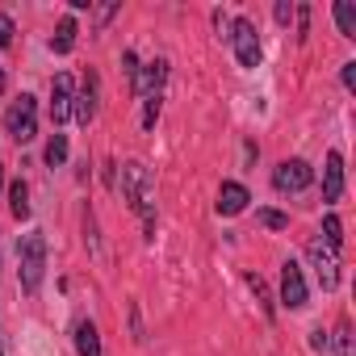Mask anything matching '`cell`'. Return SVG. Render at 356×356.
<instances>
[{"instance_id":"6da1fadb","label":"cell","mask_w":356,"mask_h":356,"mask_svg":"<svg viewBox=\"0 0 356 356\" xmlns=\"http://www.w3.org/2000/svg\"><path fill=\"white\" fill-rule=\"evenodd\" d=\"M122 197L130 202V210L143 214V222H147V231H151V227H155V181H151V172H147L138 159L122 163Z\"/></svg>"},{"instance_id":"7a4b0ae2","label":"cell","mask_w":356,"mask_h":356,"mask_svg":"<svg viewBox=\"0 0 356 356\" xmlns=\"http://www.w3.org/2000/svg\"><path fill=\"white\" fill-rule=\"evenodd\" d=\"M17 256H22V289L34 293L42 285V273H47V235L42 231H30L17 243Z\"/></svg>"},{"instance_id":"3957f363","label":"cell","mask_w":356,"mask_h":356,"mask_svg":"<svg viewBox=\"0 0 356 356\" xmlns=\"http://www.w3.org/2000/svg\"><path fill=\"white\" fill-rule=\"evenodd\" d=\"M9 134L17 138V143H30L34 134H38V101L34 97H17L13 105H9Z\"/></svg>"},{"instance_id":"277c9868","label":"cell","mask_w":356,"mask_h":356,"mask_svg":"<svg viewBox=\"0 0 356 356\" xmlns=\"http://www.w3.org/2000/svg\"><path fill=\"white\" fill-rule=\"evenodd\" d=\"M231 47H235V59L243 63V67H260V38H256V26L248 22V17H239V22H231Z\"/></svg>"},{"instance_id":"5b68a950","label":"cell","mask_w":356,"mask_h":356,"mask_svg":"<svg viewBox=\"0 0 356 356\" xmlns=\"http://www.w3.org/2000/svg\"><path fill=\"white\" fill-rule=\"evenodd\" d=\"M310 181H314V168H310L306 159H281V163H277V172H273L277 193H302Z\"/></svg>"},{"instance_id":"8992f818","label":"cell","mask_w":356,"mask_h":356,"mask_svg":"<svg viewBox=\"0 0 356 356\" xmlns=\"http://www.w3.org/2000/svg\"><path fill=\"white\" fill-rule=\"evenodd\" d=\"M310 260H314L318 285H323V289H335V285H339V260H335V248H327L323 239H314V243H310Z\"/></svg>"},{"instance_id":"52a82bcc","label":"cell","mask_w":356,"mask_h":356,"mask_svg":"<svg viewBox=\"0 0 356 356\" xmlns=\"http://www.w3.org/2000/svg\"><path fill=\"white\" fill-rule=\"evenodd\" d=\"M281 302L289 310H302L306 306V277H302V268L293 260H285V268H281Z\"/></svg>"},{"instance_id":"ba28073f","label":"cell","mask_w":356,"mask_h":356,"mask_svg":"<svg viewBox=\"0 0 356 356\" xmlns=\"http://www.w3.org/2000/svg\"><path fill=\"white\" fill-rule=\"evenodd\" d=\"M72 118V76H55L51 84V122H67Z\"/></svg>"},{"instance_id":"9c48e42d","label":"cell","mask_w":356,"mask_h":356,"mask_svg":"<svg viewBox=\"0 0 356 356\" xmlns=\"http://www.w3.org/2000/svg\"><path fill=\"white\" fill-rule=\"evenodd\" d=\"M339 193H343V155L331 151L323 168V202H339Z\"/></svg>"},{"instance_id":"30bf717a","label":"cell","mask_w":356,"mask_h":356,"mask_svg":"<svg viewBox=\"0 0 356 356\" xmlns=\"http://www.w3.org/2000/svg\"><path fill=\"white\" fill-rule=\"evenodd\" d=\"M248 202H252V197H248V189H243V185H235V181H227V185L218 189V214H222V218L243 214V210H248Z\"/></svg>"},{"instance_id":"8fae6325","label":"cell","mask_w":356,"mask_h":356,"mask_svg":"<svg viewBox=\"0 0 356 356\" xmlns=\"http://www.w3.org/2000/svg\"><path fill=\"white\" fill-rule=\"evenodd\" d=\"M163 76H168V63H163V59H155V63L138 67L134 92H143V97H159V88H163Z\"/></svg>"},{"instance_id":"7c38bea8","label":"cell","mask_w":356,"mask_h":356,"mask_svg":"<svg viewBox=\"0 0 356 356\" xmlns=\"http://www.w3.org/2000/svg\"><path fill=\"white\" fill-rule=\"evenodd\" d=\"M72 113H76L80 126H88V122L97 118V76H92V72H88V80H84V92L72 97Z\"/></svg>"},{"instance_id":"4fadbf2b","label":"cell","mask_w":356,"mask_h":356,"mask_svg":"<svg viewBox=\"0 0 356 356\" xmlns=\"http://www.w3.org/2000/svg\"><path fill=\"white\" fill-rule=\"evenodd\" d=\"M76 352L80 356H101V335H97V323H76Z\"/></svg>"},{"instance_id":"5bb4252c","label":"cell","mask_w":356,"mask_h":356,"mask_svg":"<svg viewBox=\"0 0 356 356\" xmlns=\"http://www.w3.org/2000/svg\"><path fill=\"white\" fill-rule=\"evenodd\" d=\"M9 206H13L17 218H30V185L26 181H13L9 185Z\"/></svg>"},{"instance_id":"9a60e30c","label":"cell","mask_w":356,"mask_h":356,"mask_svg":"<svg viewBox=\"0 0 356 356\" xmlns=\"http://www.w3.org/2000/svg\"><path fill=\"white\" fill-rule=\"evenodd\" d=\"M335 22H339L343 38H356V5H352V0H339V5H335Z\"/></svg>"},{"instance_id":"2e32d148","label":"cell","mask_w":356,"mask_h":356,"mask_svg":"<svg viewBox=\"0 0 356 356\" xmlns=\"http://www.w3.org/2000/svg\"><path fill=\"white\" fill-rule=\"evenodd\" d=\"M51 47H55L59 55H67V51L76 47V22H72V17H63V22H59V30H55V38H51Z\"/></svg>"},{"instance_id":"e0dca14e","label":"cell","mask_w":356,"mask_h":356,"mask_svg":"<svg viewBox=\"0 0 356 356\" xmlns=\"http://www.w3.org/2000/svg\"><path fill=\"white\" fill-rule=\"evenodd\" d=\"M323 243H327V248H335V252H339V243H343V222H339L335 214H327V218H323Z\"/></svg>"},{"instance_id":"ac0fdd59","label":"cell","mask_w":356,"mask_h":356,"mask_svg":"<svg viewBox=\"0 0 356 356\" xmlns=\"http://www.w3.org/2000/svg\"><path fill=\"white\" fill-rule=\"evenodd\" d=\"M63 159H67V138H63V134H55V138L47 143V163H51V168H59Z\"/></svg>"},{"instance_id":"d6986e66","label":"cell","mask_w":356,"mask_h":356,"mask_svg":"<svg viewBox=\"0 0 356 356\" xmlns=\"http://www.w3.org/2000/svg\"><path fill=\"white\" fill-rule=\"evenodd\" d=\"M256 218H260L268 231H285V227H289V214H281V210H260Z\"/></svg>"},{"instance_id":"ffe728a7","label":"cell","mask_w":356,"mask_h":356,"mask_svg":"<svg viewBox=\"0 0 356 356\" xmlns=\"http://www.w3.org/2000/svg\"><path fill=\"white\" fill-rule=\"evenodd\" d=\"M143 130H155V118H159V97H143Z\"/></svg>"},{"instance_id":"44dd1931","label":"cell","mask_w":356,"mask_h":356,"mask_svg":"<svg viewBox=\"0 0 356 356\" xmlns=\"http://www.w3.org/2000/svg\"><path fill=\"white\" fill-rule=\"evenodd\" d=\"M248 285H252V293H256V298H260V306H264V314H268V318H273V302H268V289H264V281H260V277H256V273H252V277H248Z\"/></svg>"},{"instance_id":"7402d4cb","label":"cell","mask_w":356,"mask_h":356,"mask_svg":"<svg viewBox=\"0 0 356 356\" xmlns=\"http://www.w3.org/2000/svg\"><path fill=\"white\" fill-rule=\"evenodd\" d=\"M335 343H339V356H352V331H348V323H339Z\"/></svg>"},{"instance_id":"603a6c76","label":"cell","mask_w":356,"mask_h":356,"mask_svg":"<svg viewBox=\"0 0 356 356\" xmlns=\"http://www.w3.org/2000/svg\"><path fill=\"white\" fill-rule=\"evenodd\" d=\"M9 42H13V17L0 13V47H9Z\"/></svg>"},{"instance_id":"cb8c5ba5","label":"cell","mask_w":356,"mask_h":356,"mask_svg":"<svg viewBox=\"0 0 356 356\" xmlns=\"http://www.w3.org/2000/svg\"><path fill=\"white\" fill-rule=\"evenodd\" d=\"M293 13H298V38L306 42V34H310V9L302 5V9H293Z\"/></svg>"},{"instance_id":"d4e9b609","label":"cell","mask_w":356,"mask_h":356,"mask_svg":"<svg viewBox=\"0 0 356 356\" xmlns=\"http://www.w3.org/2000/svg\"><path fill=\"white\" fill-rule=\"evenodd\" d=\"M122 72L130 76V84L138 80V59H134V51H126V55H122Z\"/></svg>"},{"instance_id":"484cf974","label":"cell","mask_w":356,"mask_h":356,"mask_svg":"<svg viewBox=\"0 0 356 356\" xmlns=\"http://www.w3.org/2000/svg\"><path fill=\"white\" fill-rule=\"evenodd\" d=\"M310 348H314V352H323V348H327V335H323V327H314V331H310Z\"/></svg>"},{"instance_id":"4316f807","label":"cell","mask_w":356,"mask_h":356,"mask_svg":"<svg viewBox=\"0 0 356 356\" xmlns=\"http://www.w3.org/2000/svg\"><path fill=\"white\" fill-rule=\"evenodd\" d=\"M289 17H293V5H289V0H281V5H277V22H281V26H285V22H289Z\"/></svg>"},{"instance_id":"83f0119b","label":"cell","mask_w":356,"mask_h":356,"mask_svg":"<svg viewBox=\"0 0 356 356\" xmlns=\"http://www.w3.org/2000/svg\"><path fill=\"white\" fill-rule=\"evenodd\" d=\"M343 88H356V63H343Z\"/></svg>"},{"instance_id":"f1b7e54d","label":"cell","mask_w":356,"mask_h":356,"mask_svg":"<svg viewBox=\"0 0 356 356\" xmlns=\"http://www.w3.org/2000/svg\"><path fill=\"white\" fill-rule=\"evenodd\" d=\"M0 92H5V72H0Z\"/></svg>"},{"instance_id":"f546056e","label":"cell","mask_w":356,"mask_h":356,"mask_svg":"<svg viewBox=\"0 0 356 356\" xmlns=\"http://www.w3.org/2000/svg\"><path fill=\"white\" fill-rule=\"evenodd\" d=\"M0 185H5V168H0Z\"/></svg>"}]
</instances>
